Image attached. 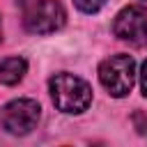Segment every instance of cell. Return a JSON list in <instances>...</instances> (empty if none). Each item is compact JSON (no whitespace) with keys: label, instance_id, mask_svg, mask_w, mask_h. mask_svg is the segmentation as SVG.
I'll use <instances>...</instances> for the list:
<instances>
[{"label":"cell","instance_id":"obj_8","mask_svg":"<svg viewBox=\"0 0 147 147\" xmlns=\"http://www.w3.org/2000/svg\"><path fill=\"white\" fill-rule=\"evenodd\" d=\"M133 124H136V129L140 133H147V117L142 113H133Z\"/></svg>","mask_w":147,"mask_h":147},{"label":"cell","instance_id":"obj_2","mask_svg":"<svg viewBox=\"0 0 147 147\" xmlns=\"http://www.w3.org/2000/svg\"><path fill=\"white\" fill-rule=\"evenodd\" d=\"M23 23L34 34H48L64 25V7L60 0H21Z\"/></svg>","mask_w":147,"mask_h":147},{"label":"cell","instance_id":"obj_9","mask_svg":"<svg viewBox=\"0 0 147 147\" xmlns=\"http://www.w3.org/2000/svg\"><path fill=\"white\" fill-rule=\"evenodd\" d=\"M140 85H142V94L147 96V62L142 64V71H140Z\"/></svg>","mask_w":147,"mask_h":147},{"label":"cell","instance_id":"obj_6","mask_svg":"<svg viewBox=\"0 0 147 147\" xmlns=\"http://www.w3.org/2000/svg\"><path fill=\"white\" fill-rule=\"evenodd\" d=\"M25 69H28V62L23 57H7V60H2L0 62V83L16 85L23 78Z\"/></svg>","mask_w":147,"mask_h":147},{"label":"cell","instance_id":"obj_1","mask_svg":"<svg viewBox=\"0 0 147 147\" xmlns=\"http://www.w3.org/2000/svg\"><path fill=\"white\" fill-rule=\"evenodd\" d=\"M51 99L62 113H83L92 103V87L74 74H55L48 80Z\"/></svg>","mask_w":147,"mask_h":147},{"label":"cell","instance_id":"obj_5","mask_svg":"<svg viewBox=\"0 0 147 147\" xmlns=\"http://www.w3.org/2000/svg\"><path fill=\"white\" fill-rule=\"evenodd\" d=\"M113 32L115 37H119L122 41L131 44V46H147V9L140 5H131L124 7L113 23Z\"/></svg>","mask_w":147,"mask_h":147},{"label":"cell","instance_id":"obj_7","mask_svg":"<svg viewBox=\"0 0 147 147\" xmlns=\"http://www.w3.org/2000/svg\"><path fill=\"white\" fill-rule=\"evenodd\" d=\"M76 2V7L80 9V11H85V14H94V11H99L103 5H106V0H74Z\"/></svg>","mask_w":147,"mask_h":147},{"label":"cell","instance_id":"obj_4","mask_svg":"<svg viewBox=\"0 0 147 147\" xmlns=\"http://www.w3.org/2000/svg\"><path fill=\"white\" fill-rule=\"evenodd\" d=\"M41 117V108L32 99H14L0 110V124L11 136L30 133Z\"/></svg>","mask_w":147,"mask_h":147},{"label":"cell","instance_id":"obj_3","mask_svg":"<svg viewBox=\"0 0 147 147\" xmlns=\"http://www.w3.org/2000/svg\"><path fill=\"white\" fill-rule=\"evenodd\" d=\"M99 80L113 96H126L136 80V62L129 55H110L99 67Z\"/></svg>","mask_w":147,"mask_h":147}]
</instances>
